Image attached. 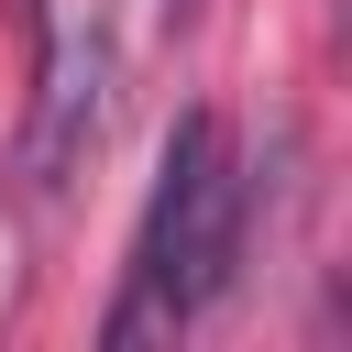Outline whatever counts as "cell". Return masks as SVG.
<instances>
[{
  "instance_id": "1",
  "label": "cell",
  "mask_w": 352,
  "mask_h": 352,
  "mask_svg": "<svg viewBox=\"0 0 352 352\" xmlns=\"http://www.w3.org/2000/svg\"><path fill=\"white\" fill-rule=\"evenodd\" d=\"M242 231H253V209H242V176L220 165V121L187 110L154 154V198L132 220V264H121V297H110L99 341L132 352V341H176L187 319H209V297L242 264Z\"/></svg>"
},
{
  "instance_id": "2",
  "label": "cell",
  "mask_w": 352,
  "mask_h": 352,
  "mask_svg": "<svg viewBox=\"0 0 352 352\" xmlns=\"http://www.w3.org/2000/svg\"><path fill=\"white\" fill-rule=\"evenodd\" d=\"M99 121H110V22L99 11H66L44 33V88H33V132H22L33 198H66V176L99 143Z\"/></svg>"
},
{
  "instance_id": "3",
  "label": "cell",
  "mask_w": 352,
  "mask_h": 352,
  "mask_svg": "<svg viewBox=\"0 0 352 352\" xmlns=\"http://www.w3.org/2000/svg\"><path fill=\"white\" fill-rule=\"evenodd\" d=\"M154 11H165V22H187V11H198V0H154Z\"/></svg>"
}]
</instances>
